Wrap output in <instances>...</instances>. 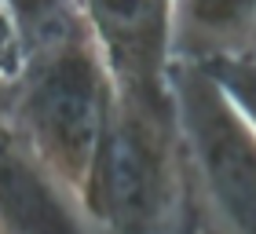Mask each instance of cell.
I'll return each instance as SVG.
<instances>
[{"label": "cell", "mask_w": 256, "mask_h": 234, "mask_svg": "<svg viewBox=\"0 0 256 234\" xmlns=\"http://www.w3.org/2000/svg\"><path fill=\"white\" fill-rule=\"evenodd\" d=\"M114 102L118 84L77 15L37 44L18 74L4 80V136L80 202Z\"/></svg>", "instance_id": "1"}, {"label": "cell", "mask_w": 256, "mask_h": 234, "mask_svg": "<svg viewBox=\"0 0 256 234\" xmlns=\"http://www.w3.org/2000/svg\"><path fill=\"white\" fill-rule=\"evenodd\" d=\"M80 208L92 234H205L176 102L118 96Z\"/></svg>", "instance_id": "2"}, {"label": "cell", "mask_w": 256, "mask_h": 234, "mask_svg": "<svg viewBox=\"0 0 256 234\" xmlns=\"http://www.w3.org/2000/svg\"><path fill=\"white\" fill-rule=\"evenodd\" d=\"M194 202L205 234H256V132L205 66L172 70Z\"/></svg>", "instance_id": "3"}, {"label": "cell", "mask_w": 256, "mask_h": 234, "mask_svg": "<svg viewBox=\"0 0 256 234\" xmlns=\"http://www.w3.org/2000/svg\"><path fill=\"white\" fill-rule=\"evenodd\" d=\"M118 96L176 102V0H77Z\"/></svg>", "instance_id": "4"}, {"label": "cell", "mask_w": 256, "mask_h": 234, "mask_svg": "<svg viewBox=\"0 0 256 234\" xmlns=\"http://www.w3.org/2000/svg\"><path fill=\"white\" fill-rule=\"evenodd\" d=\"M4 234H92L80 202L8 136H4Z\"/></svg>", "instance_id": "5"}, {"label": "cell", "mask_w": 256, "mask_h": 234, "mask_svg": "<svg viewBox=\"0 0 256 234\" xmlns=\"http://www.w3.org/2000/svg\"><path fill=\"white\" fill-rule=\"evenodd\" d=\"M256 55V0H176V62Z\"/></svg>", "instance_id": "6"}, {"label": "cell", "mask_w": 256, "mask_h": 234, "mask_svg": "<svg viewBox=\"0 0 256 234\" xmlns=\"http://www.w3.org/2000/svg\"><path fill=\"white\" fill-rule=\"evenodd\" d=\"M77 15V0H4V80L18 74L37 44H44Z\"/></svg>", "instance_id": "7"}, {"label": "cell", "mask_w": 256, "mask_h": 234, "mask_svg": "<svg viewBox=\"0 0 256 234\" xmlns=\"http://www.w3.org/2000/svg\"><path fill=\"white\" fill-rule=\"evenodd\" d=\"M216 77V84L227 92V99L242 110V117L252 124L256 132V55L246 58H216L205 66Z\"/></svg>", "instance_id": "8"}]
</instances>
